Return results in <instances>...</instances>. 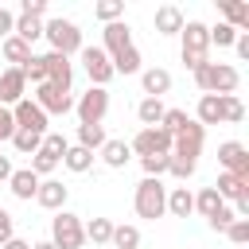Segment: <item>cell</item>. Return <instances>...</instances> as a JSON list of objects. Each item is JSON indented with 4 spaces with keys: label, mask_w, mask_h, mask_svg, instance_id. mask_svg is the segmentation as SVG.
<instances>
[{
    "label": "cell",
    "mask_w": 249,
    "mask_h": 249,
    "mask_svg": "<svg viewBox=\"0 0 249 249\" xmlns=\"http://www.w3.org/2000/svg\"><path fill=\"white\" fill-rule=\"evenodd\" d=\"M195 82H198V89L202 93H218V97H226V93H233L237 89V70L230 66V62H202L198 70H195Z\"/></svg>",
    "instance_id": "6da1fadb"
},
{
    "label": "cell",
    "mask_w": 249,
    "mask_h": 249,
    "mask_svg": "<svg viewBox=\"0 0 249 249\" xmlns=\"http://www.w3.org/2000/svg\"><path fill=\"white\" fill-rule=\"evenodd\" d=\"M136 214L140 218H148V222H156V218H163L167 214V187L160 183V179H140L136 183Z\"/></svg>",
    "instance_id": "7a4b0ae2"
},
{
    "label": "cell",
    "mask_w": 249,
    "mask_h": 249,
    "mask_svg": "<svg viewBox=\"0 0 249 249\" xmlns=\"http://www.w3.org/2000/svg\"><path fill=\"white\" fill-rule=\"evenodd\" d=\"M206 47H210L206 23L187 19V23H183V66H187V70H198L202 62H210V58H206Z\"/></svg>",
    "instance_id": "3957f363"
},
{
    "label": "cell",
    "mask_w": 249,
    "mask_h": 249,
    "mask_svg": "<svg viewBox=\"0 0 249 249\" xmlns=\"http://www.w3.org/2000/svg\"><path fill=\"white\" fill-rule=\"evenodd\" d=\"M43 35H47V43H51L54 54H66L70 58L74 51H82V31L70 19H47L43 23Z\"/></svg>",
    "instance_id": "277c9868"
},
{
    "label": "cell",
    "mask_w": 249,
    "mask_h": 249,
    "mask_svg": "<svg viewBox=\"0 0 249 249\" xmlns=\"http://www.w3.org/2000/svg\"><path fill=\"white\" fill-rule=\"evenodd\" d=\"M86 233H82V218L70 214V210H58L54 222H51V245L54 249H82Z\"/></svg>",
    "instance_id": "5b68a950"
},
{
    "label": "cell",
    "mask_w": 249,
    "mask_h": 249,
    "mask_svg": "<svg viewBox=\"0 0 249 249\" xmlns=\"http://www.w3.org/2000/svg\"><path fill=\"white\" fill-rule=\"evenodd\" d=\"M74 113H78L82 124H101L105 113H109V89L89 86V93H82V97L74 101Z\"/></svg>",
    "instance_id": "8992f818"
},
{
    "label": "cell",
    "mask_w": 249,
    "mask_h": 249,
    "mask_svg": "<svg viewBox=\"0 0 249 249\" xmlns=\"http://www.w3.org/2000/svg\"><path fill=\"white\" fill-rule=\"evenodd\" d=\"M128 148H132L140 160H144V156H167V152H171V136H167L160 124H156V128H140Z\"/></svg>",
    "instance_id": "52a82bcc"
},
{
    "label": "cell",
    "mask_w": 249,
    "mask_h": 249,
    "mask_svg": "<svg viewBox=\"0 0 249 249\" xmlns=\"http://www.w3.org/2000/svg\"><path fill=\"white\" fill-rule=\"evenodd\" d=\"M82 66H86V74H89V82L97 89H105V82L113 78V62H109V54L101 47H82Z\"/></svg>",
    "instance_id": "ba28073f"
},
{
    "label": "cell",
    "mask_w": 249,
    "mask_h": 249,
    "mask_svg": "<svg viewBox=\"0 0 249 249\" xmlns=\"http://www.w3.org/2000/svg\"><path fill=\"white\" fill-rule=\"evenodd\" d=\"M12 117H16V128L19 132H35V136H47V113L35 105V101H19V105H12Z\"/></svg>",
    "instance_id": "9c48e42d"
},
{
    "label": "cell",
    "mask_w": 249,
    "mask_h": 249,
    "mask_svg": "<svg viewBox=\"0 0 249 249\" xmlns=\"http://www.w3.org/2000/svg\"><path fill=\"white\" fill-rule=\"evenodd\" d=\"M202 140H206V128L198 121H191L179 136H171V156H183V160H198L202 152Z\"/></svg>",
    "instance_id": "30bf717a"
},
{
    "label": "cell",
    "mask_w": 249,
    "mask_h": 249,
    "mask_svg": "<svg viewBox=\"0 0 249 249\" xmlns=\"http://www.w3.org/2000/svg\"><path fill=\"white\" fill-rule=\"evenodd\" d=\"M218 160H222V167H226L230 175L249 179V148H245L241 140H226V144H218Z\"/></svg>",
    "instance_id": "8fae6325"
},
{
    "label": "cell",
    "mask_w": 249,
    "mask_h": 249,
    "mask_svg": "<svg viewBox=\"0 0 249 249\" xmlns=\"http://www.w3.org/2000/svg\"><path fill=\"white\" fill-rule=\"evenodd\" d=\"M43 66H47V82H51L54 89L70 93V82H74V66H70V58H66V54L47 51V54H43Z\"/></svg>",
    "instance_id": "7c38bea8"
},
{
    "label": "cell",
    "mask_w": 249,
    "mask_h": 249,
    "mask_svg": "<svg viewBox=\"0 0 249 249\" xmlns=\"http://www.w3.org/2000/svg\"><path fill=\"white\" fill-rule=\"evenodd\" d=\"M35 105H39L47 117H51V113H58V117H62V113H70V109H74V97H70V93H62V89H54L51 82H43V86H35Z\"/></svg>",
    "instance_id": "4fadbf2b"
},
{
    "label": "cell",
    "mask_w": 249,
    "mask_h": 249,
    "mask_svg": "<svg viewBox=\"0 0 249 249\" xmlns=\"http://www.w3.org/2000/svg\"><path fill=\"white\" fill-rule=\"evenodd\" d=\"M23 89H27L23 70L8 66V70L0 74V105H4V109H8V105H19V101H23Z\"/></svg>",
    "instance_id": "5bb4252c"
},
{
    "label": "cell",
    "mask_w": 249,
    "mask_h": 249,
    "mask_svg": "<svg viewBox=\"0 0 249 249\" xmlns=\"http://www.w3.org/2000/svg\"><path fill=\"white\" fill-rule=\"evenodd\" d=\"M35 202H39L43 210H62V206H66V187H62L58 179H39Z\"/></svg>",
    "instance_id": "9a60e30c"
},
{
    "label": "cell",
    "mask_w": 249,
    "mask_h": 249,
    "mask_svg": "<svg viewBox=\"0 0 249 249\" xmlns=\"http://www.w3.org/2000/svg\"><path fill=\"white\" fill-rule=\"evenodd\" d=\"M132 47V31H128V23H105V54L113 58V54H121V51H128Z\"/></svg>",
    "instance_id": "2e32d148"
},
{
    "label": "cell",
    "mask_w": 249,
    "mask_h": 249,
    "mask_svg": "<svg viewBox=\"0 0 249 249\" xmlns=\"http://www.w3.org/2000/svg\"><path fill=\"white\" fill-rule=\"evenodd\" d=\"M214 191H218V198L226 202V198H249V179H241V175H230V171H222L218 175V183H214Z\"/></svg>",
    "instance_id": "e0dca14e"
},
{
    "label": "cell",
    "mask_w": 249,
    "mask_h": 249,
    "mask_svg": "<svg viewBox=\"0 0 249 249\" xmlns=\"http://www.w3.org/2000/svg\"><path fill=\"white\" fill-rule=\"evenodd\" d=\"M8 187H12V195L16 198H35V191H39V175L31 171V167H19V171H12V179H8Z\"/></svg>",
    "instance_id": "ac0fdd59"
},
{
    "label": "cell",
    "mask_w": 249,
    "mask_h": 249,
    "mask_svg": "<svg viewBox=\"0 0 249 249\" xmlns=\"http://www.w3.org/2000/svg\"><path fill=\"white\" fill-rule=\"evenodd\" d=\"M156 31H160V35H179V31H183V12H179L175 4L156 8Z\"/></svg>",
    "instance_id": "d6986e66"
},
{
    "label": "cell",
    "mask_w": 249,
    "mask_h": 249,
    "mask_svg": "<svg viewBox=\"0 0 249 249\" xmlns=\"http://www.w3.org/2000/svg\"><path fill=\"white\" fill-rule=\"evenodd\" d=\"M140 82H144V93H148V97H163V93L171 89V74H167V70H160V66L144 70V74H140Z\"/></svg>",
    "instance_id": "ffe728a7"
},
{
    "label": "cell",
    "mask_w": 249,
    "mask_h": 249,
    "mask_svg": "<svg viewBox=\"0 0 249 249\" xmlns=\"http://www.w3.org/2000/svg\"><path fill=\"white\" fill-rule=\"evenodd\" d=\"M218 8H222L226 23H230L233 31H245V27H249V4H241V0H222Z\"/></svg>",
    "instance_id": "44dd1931"
},
{
    "label": "cell",
    "mask_w": 249,
    "mask_h": 249,
    "mask_svg": "<svg viewBox=\"0 0 249 249\" xmlns=\"http://www.w3.org/2000/svg\"><path fill=\"white\" fill-rule=\"evenodd\" d=\"M0 54H4V58H8L16 70H19L23 62H31V47H27L23 39H16V35H8V39L0 43Z\"/></svg>",
    "instance_id": "7402d4cb"
},
{
    "label": "cell",
    "mask_w": 249,
    "mask_h": 249,
    "mask_svg": "<svg viewBox=\"0 0 249 249\" xmlns=\"http://www.w3.org/2000/svg\"><path fill=\"white\" fill-rule=\"evenodd\" d=\"M198 124H222V97L218 93H202L198 97Z\"/></svg>",
    "instance_id": "603a6c76"
},
{
    "label": "cell",
    "mask_w": 249,
    "mask_h": 249,
    "mask_svg": "<svg viewBox=\"0 0 249 249\" xmlns=\"http://www.w3.org/2000/svg\"><path fill=\"white\" fill-rule=\"evenodd\" d=\"M191 210H195V195H191L187 187H171V191H167V214L187 218Z\"/></svg>",
    "instance_id": "cb8c5ba5"
},
{
    "label": "cell",
    "mask_w": 249,
    "mask_h": 249,
    "mask_svg": "<svg viewBox=\"0 0 249 249\" xmlns=\"http://www.w3.org/2000/svg\"><path fill=\"white\" fill-rule=\"evenodd\" d=\"M163 113H167V109H163V101H160V97H144V101L136 105V117H140V124H144V128H156V124L163 121Z\"/></svg>",
    "instance_id": "d4e9b609"
},
{
    "label": "cell",
    "mask_w": 249,
    "mask_h": 249,
    "mask_svg": "<svg viewBox=\"0 0 249 249\" xmlns=\"http://www.w3.org/2000/svg\"><path fill=\"white\" fill-rule=\"evenodd\" d=\"M128 156H132V148H128L124 140H105V144H101V160H105V167H124Z\"/></svg>",
    "instance_id": "484cf974"
},
{
    "label": "cell",
    "mask_w": 249,
    "mask_h": 249,
    "mask_svg": "<svg viewBox=\"0 0 249 249\" xmlns=\"http://www.w3.org/2000/svg\"><path fill=\"white\" fill-rule=\"evenodd\" d=\"M105 140H109V136H105L101 124H78V148H86V152H101Z\"/></svg>",
    "instance_id": "4316f807"
},
{
    "label": "cell",
    "mask_w": 249,
    "mask_h": 249,
    "mask_svg": "<svg viewBox=\"0 0 249 249\" xmlns=\"http://www.w3.org/2000/svg\"><path fill=\"white\" fill-rule=\"evenodd\" d=\"M16 39H23L27 47L43 35V19H31V16H16V31H12Z\"/></svg>",
    "instance_id": "83f0119b"
},
{
    "label": "cell",
    "mask_w": 249,
    "mask_h": 249,
    "mask_svg": "<svg viewBox=\"0 0 249 249\" xmlns=\"http://www.w3.org/2000/svg\"><path fill=\"white\" fill-rule=\"evenodd\" d=\"M62 163H66L70 171H78V175H82V171H89V167H93V152H86V148L70 144V148H66V156H62Z\"/></svg>",
    "instance_id": "f1b7e54d"
},
{
    "label": "cell",
    "mask_w": 249,
    "mask_h": 249,
    "mask_svg": "<svg viewBox=\"0 0 249 249\" xmlns=\"http://www.w3.org/2000/svg\"><path fill=\"white\" fill-rule=\"evenodd\" d=\"M82 233H86L93 245H105V241L113 237V222H109V218H89V222L82 226Z\"/></svg>",
    "instance_id": "f546056e"
},
{
    "label": "cell",
    "mask_w": 249,
    "mask_h": 249,
    "mask_svg": "<svg viewBox=\"0 0 249 249\" xmlns=\"http://www.w3.org/2000/svg\"><path fill=\"white\" fill-rule=\"evenodd\" d=\"M109 62H113V74H136V70H140V51H136V47H128V51L113 54Z\"/></svg>",
    "instance_id": "4dcf8cb0"
},
{
    "label": "cell",
    "mask_w": 249,
    "mask_h": 249,
    "mask_svg": "<svg viewBox=\"0 0 249 249\" xmlns=\"http://www.w3.org/2000/svg\"><path fill=\"white\" fill-rule=\"evenodd\" d=\"M187 124H191V117H187L183 109H167V113H163V121H160V128H163L167 136H179Z\"/></svg>",
    "instance_id": "1f68e13d"
},
{
    "label": "cell",
    "mask_w": 249,
    "mask_h": 249,
    "mask_svg": "<svg viewBox=\"0 0 249 249\" xmlns=\"http://www.w3.org/2000/svg\"><path fill=\"white\" fill-rule=\"evenodd\" d=\"M218 206H222V198H218V191H214V187H202V191L195 195V210H198L202 218H210Z\"/></svg>",
    "instance_id": "d6a6232c"
},
{
    "label": "cell",
    "mask_w": 249,
    "mask_h": 249,
    "mask_svg": "<svg viewBox=\"0 0 249 249\" xmlns=\"http://www.w3.org/2000/svg\"><path fill=\"white\" fill-rule=\"evenodd\" d=\"M117 249H136L140 245V230L136 226H113V237H109Z\"/></svg>",
    "instance_id": "836d02e7"
},
{
    "label": "cell",
    "mask_w": 249,
    "mask_h": 249,
    "mask_svg": "<svg viewBox=\"0 0 249 249\" xmlns=\"http://www.w3.org/2000/svg\"><path fill=\"white\" fill-rule=\"evenodd\" d=\"M93 16H97V19H105V23H117V19L124 16V0H97Z\"/></svg>",
    "instance_id": "e575fe53"
},
{
    "label": "cell",
    "mask_w": 249,
    "mask_h": 249,
    "mask_svg": "<svg viewBox=\"0 0 249 249\" xmlns=\"http://www.w3.org/2000/svg\"><path fill=\"white\" fill-rule=\"evenodd\" d=\"M222 121H230V124L245 121V105H241L233 93H226V97H222Z\"/></svg>",
    "instance_id": "d590c367"
},
{
    "label": "cell",
    "mask_w": 249,
    "mask_h": 249,
    "mask_svg": "<svg viewBox=\"0 0 249 249\" xmlns=\"http://www.w3.org/2000/svg\"><path fill=\"white\" fill-rule=\"evenodd\" d=\"M39 148H43V152H51V156L62 163V156H66V148H70V144H66V136H62V132H47Z\"/></svg>",
    "instance_id": "8d00e7d4"
},
{
    "label": "cell",
    "mask_w": 249,
    "mask_h": 249,
    "mask_svg": "<svg viewBox=\"0 0 249 249\" xmlns=\"http://www.w3.org/2000/svg\"><path fill=\"white\" fill-rule=\"evenodd\" d=\"M206 35H210V43H218V47H233V43H237V31H233L230 23H218V27H206Z\"/></svg>",
    "instance_id": "74e56055"
},
{
    "label": "cell",
    "mask_w": 249,
    "mask_h": 249,
    "mask_svg": "<svg viewBox=\"0 0 249 249\" xmlns=\"http://www.w3.org/2000/svg\"><path fill=\"white\" fill-rule=\"evenodd\" d=\"M12 144H16V152H23V156L31 152V156H35V152H39V144H43V136H35V132H19V128H16Z\"/></svg>",
    "instance_id": "f35d334b"
},
{
    "label": "cell",
    "mask_w": 249,
    "mask_h": 249,
    "mask_svg": "<svg viewBox=\"0 0 249 249\" xmlns=\"http://www.w3.org/2000/svg\"><path fill=\"white\" fill-rule=\"evenodd\" d=\"M54 167H58V160H54V156H51V152H43V148H39V152H35V156H31V171H35V175H39V179H43V175H51V171H54Z\"/></svg>",
    "instance_id": "ab89813d"
},
{
    "label": "cell",
    "mask_w": 249,
    "mask_h": 249,
    "mask_svg": "<svg viewBox=\"0 0 249 249\" xmlns=\"http://www.w3.org/2000/svg\"><path fill=\"white\" fill-rule=\"evenodd\" d=\"M167 160H171V152H167V156H144V160H140V167H144V175H148V179H160V175L167 171Z\"/></svg>",
    "instance_id": "60d3db41"
},
{
    "label": "cell",
    "mask_w": 249,
    "mask_h": 249,
    "mask_svg": "<svg viewBox=\"0 0 249 249\" xmlns=\"http://www.w3.org/2000/svg\"><path fill=\"white\" fill-rule=\"evenodd\" d=\"M19 70H23V78H27V82H35V86H43V82H47V66H43V58H35V54H31V62H23Z\"/></svg>",
    "instance_id": "b9f144b4"
},
{
    "label": "cell",
    "mask_w": 249,
    "mask_h": 249,
    "mask_svg": "<svg viewBox=\"0 0 249 249\" xmlns=\"http://www.w3.org/2000/svg\"><path fill=\"white\" fill-rule=\"evenodd\" d=\"M167 171H171L175 179H191V175H195V160H183V156H171V160H167Z\"/></svg>",
    "instance_id": "7bdbcfd3"
},
{
    "label": "cell",
    "mask_w": 249,
    "mask_h": 249,
    "mask_svg": "<svg viewBox=\"0 0 249 249\" xmlns=\"http://www.w3.org/2000/svg\"><path fill=\"white\" fill-rule=\"evenodd\" d=\"M226 237H230L233 245H245V241H249V222H245V218H233V222L226 226Z\"/></svg>",
    "instance_id": "ee69618b"
},
{
    "label": "cell",
    "mask_w": 249,
    "mask_h": 249,
    "mask_svg": "<svg viewBox=\"0 0 249 249\" xmlns=\"http://www.w3.org/2000/svg\"><path fill=\"white\" fill-rule=\"evenodd\" d=\"M233 218H237V214H233V210H230V206H226V202H222V206H218V210H214V214H210V218H206V222H210V226H214V230H222V233H226V226H230V222H233Z\"/></svg>",
    "instance_id": "f6af8a7d"
},
{
    "label": "cell",
    "mask_w": 249,
    "mask_h": 249,
    "mask_svg": "<svg viewBox=\"0 0 249 249\" xmlns=\"http://www.w3.org/2000/svg\"><path fill=\"white\" fill-rule=\"evenodd\" d=\"M12 136H16V117H12V109L0 105V140H12Z\"/></svg>",
    "instance_id": "bcb514c9"
},
{
    "label": "cell",
    "mask_w": 249,
    "mask_h": 249,
    "mask_svg": "<svg viewBox=\"0 0 249 249\" xmlns=\"http://www.w3.org/2000/svg\"><path fill=\"white\" fill-rule=\"evenodd\" d=\"M43 12H47V0H23V4H19V16H31V19H43Z\"/></svg>",
    "instance_id": "7dc6e473"
},
{
    "label": "cell",
    "mask_w": 249,
    "mask_h": 249,
    "mask_svg": "<svg viewBox=\"0 0 249 249\" xmlns=\"http://www.w3.org/2000/svg\"><path fill=\"white\" fill-rule=\"evenodd\" d=\"M12 237H16V226H12V214H8L4 206H0V245H4V241H12Z\"/></svg>",
    "instance_id": "c3c4849f"
},
{
    "label": "cell",
    "mask_w": 249,
    "mask_h": 249,
    "mask_svg": "<svg viewBox=\"0 0 249 249\" xmlns=\"http://www.w3.org/2000/svg\"><path fill=\"white\" fill-rule=\"evenodd\" d=\"M12 31H16V16H12L8 8H0V39H8Z\"/></svg>",
    "instance_id": "681fc988"
},
{
    "label": "cell",
    "mask_w": 249,
    "mask_h": 249,
    "mask_svg": "<svg viewBox=\"0 0 249 249\" xmlns=\"http://www.w3.org/2000/svg\"><path fill=\"white\" fill-rule=\"evenodd\" d=\"M12 171H16V167H12V160H8V156H0V183H8V179H12Z\"/></svg>",
    "instance_id": "f907efd6"
},
{
    "label": "cell",
    "mask_w": 249,
    "mask_h": 249,
    "mask_svg": "<svg viewBox=\"0 0 249 249\" xmlns=\"http://www.w3.org/2000/svg\"><path fill=\"white\" fill-rule=\"evenodd\" d=\"M233 47H237V54H241V58H249V35H237V43H233Z\"/></svg>",
    "instance_id": "816d5d0a"
},
{
    "label": "cell",
    "mask_w": 249,
    "mask_h": 249,
    "mask_svg": "<svg viewBox=\"0 0 249 249\" xmlns=\"http://www.w3.org/2000/svg\"><path fill=\"white\" fill-rule=\"evenodd\" d=\"M0 249H31V245H27V241H19V237H12V241H4Z\"/></svg>",
    "instance_id": "f5cc1de1"
},
{
    "label": "cell",
    "mask_w": 249,
    "mask_h": 249,
    "mask_svg": "<svg viewBox=\"0 0 249 249\" xmlns=\"http://www.w3.org/2000/svg\"><path fill=\"white\" fill-rule=\"evenodd\" d=\"M31 249H54V245H51V241H35Z\"/></svg>",
    "instance_id": "db71d44e"
}]
</instances>
